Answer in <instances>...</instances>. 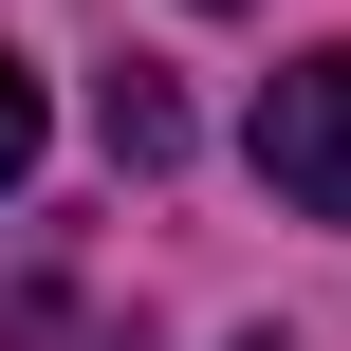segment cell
<instances>
[{
  "mask_svg": "<svg viewBox=\"0 0 351 351\" xmlns=\"http://www.w3.org/2000/svg\"><path fill=\"white\" fill-rule=\"evenodd\" d=\"M259 167H278V204L351 222V37H333V56H296V74L259 93Z\"/></svg>",
  "mask_w": 351,
  "mask_h": 351,
  "instance_id": "1",
  "label": "cell"
},
{
  "mask_svg": "<svg viewBox=\"0 0 351 351\" xmlns=\"http://www.w3.org/2000/svg\"><path fill=\"white\" fill-rule=\"evenodd\" d=\"M37 130H56V111H37V56H0V204H19V167H37Z\"/></svg>",
  "mask_w": 351,
  "mask_h": 351,
  "instance_id": "2",
  "label": "cell"
}]
</instances>
